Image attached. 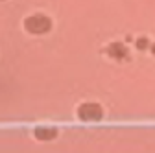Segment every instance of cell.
I'll use <instances>...</instances> for the list:
<instances>
[{"label": "cell", "instance_id": "cell-1", "mask_svg": "<svg viewBox=\"0 0 155 153\" xmlns=\"http://www.w3.org/2000/svg\"><path fill=\"white\" fill-rule=\"evenodd\" d=\"M22 24H24V30L28 33L43 35V33H48L52 30V18L45 13H31L22 21Z\"/></svg>", "mask_w": 155, "mask_h": 153}, {"label": "cell", "instance_id": "cell-2", "mask_svg": "<svg viewBox=\"0 0 155 153\" xmlns=\"http://www.w3.org/2000/svg\"><path fill=\"white\" fill-rule=\"evenodd\" d=\"M78 116L85 122H96L104 116V109L100 103H94V102H85L78 107Z\"/></svg>", "mask_w": 155, "mask_h": 153}, {"label": "cell", "instance_id": "cell-3", "mask_svg": "<svg viewBox=\"0 0 155 153\" xmlns=\"http://www.w3.org/2000/svg\"><path fill=\"white\" fill-rule=\"evenodd\" d=\"M105 52H107L109 57H113V59H116V61H122V59H127V57H129V48L122 41H113V43H109L107 48H105Z\"/></svg>", "mask_w": 155, "mask_h": 153}, {"label": "cell", "instance_id": "cell-4", "mask_svg": "<svg viewBox=\"0 0 155 153\" xmlns=\"http://www.w3.org/2000/svg\"><path fill=\"white\" fill-rule=\"evenodd\" d=\"M33 135H35L37 140H52L57 135V129L52 127V125H39V127H35Z\"/></svg>", "mask_w": 155, "mask_h": 153}, {"label": "cell", "instance_id": "cell-5", "mask_svg": "<svg viewBox=\"0 0 155 153\" xmlns=\"http://www.w3.org/2000/svg\"><path fill=\"white\" fill-rule=\"evenodd\" d=\"M135 46H137L139 50H150L151 41L148 39L146 35H142V37H137V39H135Z\"/></svg>", "mask_w": 155, "mask_h": 153}, {"label": "cell", "instance_id": "cell-6", "mask_svg": "<svg viewBox=\"0 0 155 153\" xmlns=\"http://www.w3.org/2000/svg\"><path fill=\"white\" fill-rule=\"evenodd\" d=\"M150 52H151V54L155 55V43H151V46H150Z\"/></svg>", "mask_w": 155, "mask_h": 153}]
</instances>
